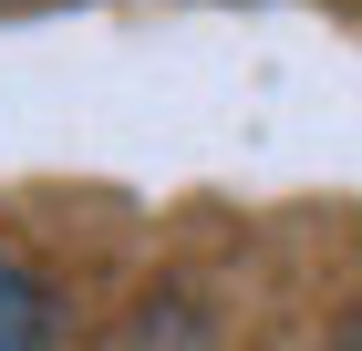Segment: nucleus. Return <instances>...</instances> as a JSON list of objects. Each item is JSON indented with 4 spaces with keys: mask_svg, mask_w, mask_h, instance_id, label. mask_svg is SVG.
I'll list each match as a JSON object with an SVG mask.
<instances>
[{
    "mask_svg": "<svg viewBox=\"0 0 362 351\" xmlns=\"http://www.w3.org/2000/svg\"><path fill=\"white\" fill-rule=\"evenodd\" d=\"M31 341H52V290L21 258H0V351H31Z\"/></svg>",
    "mask_w": 362,
    "mask_h": 351,
    "instance_id": "nucleus-1",
    "label": "nucleus"
}]
</instances>
